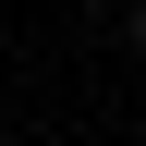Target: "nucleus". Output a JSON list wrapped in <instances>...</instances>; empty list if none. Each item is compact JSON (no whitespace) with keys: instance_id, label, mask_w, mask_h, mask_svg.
<instances>
[{"instance_id":"obj_1","label":"nucleus","mask_w":146,"mask_h":146,"mask_svg":"<svg viewBox=\"0 0 146 146\" xmlns=\"http://www.w3.org/2000/svg\"><path fill=\"white\" fill-rule=\"evenodd\" d=\"M122 36H134V49H146V12H134V25H122Z\"/></svg>"}]
</instances>
